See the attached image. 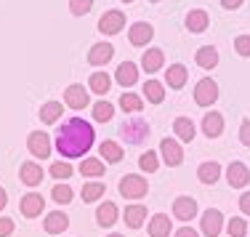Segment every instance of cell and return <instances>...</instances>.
Here are the masks:
<instances>
[{"instance_id":"cell-1","label":"cell","mask_w":250,"mask_h":237,"mask_svg":"<svg viewBox=\"0 0 250 237\" xmlns=\"http://www.w3.org/2000/svg\"><path fill=\"white\" fill-rule=\"evenodd\" d=\"M91 144H93V128L83 117L67 120L56 136V150L64 157H83V152L91 150Z\"/></svg>"},{"instance_id":"cell-2","label":"cell","mask_w":250,"mask_h":237,"mask_svg":"<svg viewBox=\"0 0 250 237\" xmlns=\"http://www.w3.org/2000/svg\"><path fill=\"white\" fill-rule=\"evenodd\" d=\"M146 192H149V187H146V179L139 173H130L125 176V179H120V194L128 200H141L146 197Z\"/></svg>"},{"instance_id":"cell-3","label":"cell","mask_w":250,"mask_h":237,"mask_svg":"<svg viewBox=\"0 0 250 237\" xmlns=\"http://www.w3.org/2000/svg\"><path fill=\"white\" fill-rule=\"evenodd\" d=\"M120 133L125 136L128 144H141V141L149 136V126H146V120H141V117H133V120H125L120 126Z\"/></svg>"},{"instance_id":"cell-4","label":"cell","mask_w":250,"mask_h":237,"mask_svg":"<svg viewBox=\"0 0 250 237\" xmlns=\"http://www.w3.org/2000/svg\"><path fill=\"white\" fill-rule=\"evenodd\" d=\"M218 99V86L213 80H200L197 88H194V102H197L200 107H210L213 102Z\"/></svg>"},{"instance_id":"cell-5","label":"cell","mask_w":250,"mask_h":237,"mask_svg":"<svg viewBox=\"0 0 250 237\" xmlns=\"http://www.w3.org/2000/svg\"><path fill=\"white\" fill-rule=\"evenodd\" d=\"M27 150L32 152L35 157H48L51 155V139H48V133H43V131H35V133H29V139H27Z\"/></svg>"},{"instance_id":"cell-6","label":"cell","mask_w":250,"mask_h":237,"mask_svg":"<svg viewBox=\"0 0 250 237\" xmlns=\"http://www.w3.org/2000/svg\"><path fill=\"white\" fill-rule=\"evenodd\" d=\"M226 179H229V187H234V189H242V187H248V181H250V171H248V165L245 163H229V168H226Z\"/></svg>"},{"instance_id":"cell-7","label":"cell","mask_w":250,"mask_h":237,"mask_svg":"<svg viewBox=\"0 0 250 237\" xmlns=\"http://www.w3.org/2000/svg\"><path fill=\"white\" fill-rule=\"evenodd\" d=\"M125 24V16H123V11H106L104 16L99 19V29L104 35H117L123 29Z\"/></svg>"},{"instance_id":"cell-8","label":"cell","mask_w":250,"mask_h":237,"mask_svg":"<svg viewBox=\"0 0 250 237\" xmlns=\"http://www.w3.org/2000/svg\"><path fill=\"white\" fill-rule=\"evenodd\" d=\"M160 152H163V160L170 165V168H176V165L184 163V152H181V147H178V141H173V139L160 141Z\"/></svg>"},{"instance_id":"cell-9","label":"cell","mask_w":250,"mask_h":237,"mask_svg":"<svg viewBox=\"0 0 250 237\" xmlns=\"http://www.w3.org/2000/svg\"><path fill=\"white\" fill-rule=\"evenodd\" d=\"M221 227H224V216H221V211L208 208L205 213H202V232H205L208 237H218Z\"/></svg>"},{"instance_id":"cell-10","label":"cell","mask_w":250,"mask_h":237,"mask_svg":"<svg viewBox=\"0 0 250 237\" xmlns=\"http://www.w3.org/2000/svg\"><path fill=\"white\" fill-rule=\"evenodd\" d=\"M173 216L181 218V221H192L197 216V203L192 197H176L173 203Z\"/></svg>"},{"instance_id":"cell-11","label":"cell","mask_w":250,"mask_h":237,"mask_svg":"<svg viewBox=\"0 0 250 237\" xmlns=\"http://www.w3.org/2000/svg\"><path fill=\"white\" fill-rule=\"evenodd\" d=\"M43 205H45V200H43V194H35V192H29L21 197V213L29 218H35V216H40V211H43Z\"/></svg>"},{"instance_id":"cell-12","label":"cell","mask_w":250,"mask_h":237,"mask_svg":"<svg viewBox=\"0 0 250 237\" xmlns=\"http://www.w3.org/2000/svg\"><path fill=\"white\" fill-rule=\"evenodd\" d=\"M112 56H115V48H112L109 43H99V45H93V48L88 51V62H91L93 67H101V64H106Z\"/></svg>"},{"instance_id":"cell-13","label":"cell","mask_w":250,"mask_h":237,"mask_svg":"<svg viewBox=\"0 0 250 237\" xmlns=\"http://www.w3.org/2000/svg\"><path fill=\"white\" fill-rule=\"evenodd\" d=\"M64 102H67L72 109H83V107H88V93L83 86H69L67 93H64Z\"/></svg>"},{"instance_id":"cell-14","label":"cell","mask_w":250,"mask_h":237,"mask_svg":"<svg viewBox=\"0 0 250 237\" xmlns=\"http://www.w3.org/2000/svg\"><path fill=\"white\" fill-rule=\"evenodd\" d=\"M202 131H205L208 139H216V136H221V131H224V117L218 115V112L205 115V120H202Z\"/></svg>"},{"instance_id":"cell-15","label":"cell","mask_w":250,"mask_h":237,"mask_svg":"<svg viewBox=\"0 0 250 237\" xmlns=\"http://www.w3.org/2000/svg\"><path fill=\"white\" fill-rule=\"evenodd\" d=\"M170 232H173V227H170V218L165 216V213L152 216V221H149V235L152 237H168Z\"/></svg>"},{"instance_id":"cell-16","label":"cell","mask_w":250,"mask_h":237,"mask_svg":"<svg viewBox=\"0 0 250 237\" xmlns=\"http://www.w3.org/2000/svg\"><path fill=\"white\" fill-rule=\"evenodd\" d=\"M117 83L120 86H133L136 80H139V67H136L133 62H123L120 67H117Z\"/></svg>"},{"instance_id":"cell-17","label":"cell","mask_w":250,"mask_h":237,"mask_svg":"<svg viewBox=\"0 0 250 237\" xmlns=\"http://www.w3.org/2000/svg\"><path fill=\"white\" fill-rule=\"evenodd\" d=\"M67 227H69V218L64 216V213L53 211V213H48V216H45V232H51V235H62Z\"/></svg>"},{"instance_id":"cell-18","label":"cell","mask_w":250,"mask_h":237,"mask_svg":"<svg viewBox=\"0 0 250 237\" xmlns=\"http://www.w3.org/2000/svg\"><path fill=\"white\" fill-rule=\"evenodd\" d=\"M96 221L101 224V227H112V224L117 221V205L115 203H101L99 205V211H96Z\"/></svg>"},{"instance_id":"cell-19","label":"cell","mask_w":250,"mask_h":237,"mask_svg":"<svg viewBox=\"0 0 250 237\" xmlns=\"http://www.w3.org/2000/svg\"><path fill=\"white\" fill-rule=\"evenodd\" d=\"M128 40L133 45H146L152 40V27L149 24H133L128 32Z\"/></svg>"},{"instance_id":"cell-20","label":"cell","mask_w":250,"mask_h":237,"mask_svg":"<svg viewBox=\"0 0 250 237\" xmlns=\"http://www.w3.org/2000/svg\"><path fill=\"white\" fill-rule=\"evenodd\" d=\"M21 181H24L27 187H38L40 181H43V171H40V165H35V163L21 165Z\"/></svg>"},{"instance_id":"cell-21","label":"cell","mask_w":250,"mask_h":237,"mask_svg":"<svg viewBox=\"0 0 250 237\" xmlns=\"http://www.w3.org/2000/svg\"><path fill=\"white\" fill-rule=\"evenodd\" d=\"M197 173H200V181H202V184H216L218 176H221V165L210 160V163H202V165H200Z\"/></svg>"},{"instance_id":"cell-22","label":"cell","mask_w":250,"mask_h":237,"mask_svg":"<svg viewBox=\"0 0 250 237\" xmlns=\"http://www.w3.org/2000/svg\"><path fill=\"white\" fill-rule=\"evenodd\" d=\"M163 51L160 48H149V51H144V56H141V64H144V69L146 72H157L160 67H163Z\"/></svg>"},{"instance_id":"cell-23","label":"cell","mask_w":250,"mask_h":237,"mask_svg":"<svg viewBox=\"0 0 250 237\" xmlns=\"http://www.w3.org/2000/svg\"><path fill=\"white\" fill-rule=\"evenodd\" d=\"M144 218H146L144 205H130V208H125V224H128L130 229H139L141 224H144Z\"/></svg>"},{"instance_id":"cell-24","label":"cell","mask_w":250,"mask_h":237,"mask_svg":"<svg viewBox=\"0 0 250 237\" xmlns=\"http://www.w3.org/2000/svg\"><path fill=\"white\" fill-rule=\"evenodd\" d=\"M168 86L170 88H184V83H187V78H189V72H187V67L184 64H173V67H168Z\"/></svg>"},{"instance_id":"cell-25","label":"cell","mask_w":250,"mask_h":237,"mask_svg":"<svg viewBox=\"0 0 250 237\" xmlns=\"http://www.w3.org/2000/svg\"><path fill=\"white\" fill-rule=\"evenodd\" d=\"M173 131H176V136L181 141H192L194 139V126H192V120H189V117H176Z\"/></svg>"},{"instance_id":"cell-26","label":"cell","mask_w":250,"mask_h":237,"mask_svg":"<svg viewBox=\"0 0 250 237\" xmlns=\"http://www.w3.org/2000/svg\"><path fill=\"white\" fill-rule=\"evenodd\" d=\"M101 157L106 160V163H120L123 160V150H120V144L117 141H101Z\"/></svg>"},{"instance_id":"cell-27","label":"cell","mask_w":250,"mask_h":237,"mask_svg":"<svg viewBox=\"0 0 250 237\" xmlns=\"http://www.w3.org/2000/svg\"><path fill=\"white\" fill-rule=\"evenodd\" d=\"M197 64L200 67H205V69H213L218 64V53L216 48H210V45H202V48L197 51Z\"/></svg>"},{"instance_id":"cell-28","label":"cell","mask_w":250,"mask_h":237,"mask_svg":"<svg viewBox=\"0 0 250 237\" xmlns=\"http://www.w3.org/2000/svg\"><path fill=\"white\" fill-rule=\"evenodd\" d=\"M80 173L83 176H91V179H96V176H104V163L96 157H88L80 163Z\"/></svg>"},{"instance_id":"cell-29","label":"cell","mask_w":250,"mask_h":237,"mask_svg":"<svg viewBox=\"0 0 250 237\" xmlns=\"http://www.w3.org/2000/svg\"><path fill=\"white\" fill-rule=\"evenodd\" d=\"M59 117H62V104H59V102H48V104L40 107V120H43V123H48V126H51V123H56Z\"/></svg>"},{"instance_id":"cell-30","label":"cell","mask_w":250,"mask_h":237,"mask_svg":"<svg viewBox=\"0 0 250 237\" xmlns=\"http://www.w3.org/2000/svg\"><path fill=\"white\" fill-rule=\"evenodd\" d=\"M187 27L192 29V32H202V29L208 27V14H205V11H189Z\"/></svg>"},{"instance_id":"cell-31","label":"cell","mask_w":250,"mask_h":237,"mask_svg":"<svg viewBox=\"0 0 250 237\" xmlns=\"http://www.w3.org/2000/svg\"><path fill=\"white\" fill-rule=\"evenodd\" d=\"M144 93H146V99H149L152 104H160L165 99V88L160 86L157 80H146V86H144Z\"/></svg>"},{"instance_id":"cell-32","label":"cell","mask_w":250,"mask_h":237,"mask_svg":"<svg viewBox=\"0 0 250 237\" xmlns=\"http://www.w3.org/2000/svg\"><path fill=\"white\" fill-rule=\"evenodd\" d=\"M109 86H112V80H109V75H106V72H93L91 75V91L106 93V91H109Z\"/></svg>"},{"instance_id":"cell-33","label":"cell","mask_w":250,"mask_h":237,"mask_svg":"<svg viewBox=\"0 0 250 237\" xmlns=\"http://www.w3.org/2000/svg\"><path fill=\"white\" fill-rule=\"evenodd\" d=\"M101 194H104V184H99V181L83 187V200H85V203H96Z\"/></svg>"},{"instance_id":"cell-34","label":"cell","mask_w":250,"mask_h":237,"mask_svg":"<svg viewBox=\"0 0 250 237\" xmlns=\"http://www.w3.org/2000/svg\"><path fill=\"white\" fill-rule=\"evenodd\" d=\"M112 115H115V109H112V104H106V102H99L96 107H93V117H96L99 123L112 120Z\"/></svg>"},{"instance_id":"cell-35","label":"cell","mask_w":250,"mask_h":237,"mask_svg":"<svg viewBox=\"0 0 250 237\" xmlns=\"http://www.w3.org/2000/svg\"><path fill=\"white\" fill-rule=\"evenodd\" d=\"M120 107L125 112H139L141 109V99L136 96V93H123V96H120Z\"/></svg>"},{"instance_id":"cell-36","label":"cell","mask_w":250,"mask_h":237,"mask_svg":"<svg viewBox=\"0 0 250 237\" xmlns=\"http://www.w3.org/2000/svg\"><path fill=\"white\" fill-rule=\"evenodd\" d=\"M139 165H141V171H146V173H154L157 171V155L154 152H144V155L139 157Z\"/></svg>"},{"instance_id":"cell-37","label":"cell","mask_w":250,"mask_h":237,"mask_svg":"<svg viewBox=\"0 0 250 237\" xmlns=\"http://www.w3.org/2000/svg\"><path fill=\"white\" fill-rule=\"evenodd\" d=\"M226 229H229V235H231V237H245V235H248V224H245V218H231Z\"/></svg>"},{"instance_id":"cell-38","label":"cell","mask_w":250,"mask_h":237,"mask_svg":"<svg viewBox=\"0 0 250 237\" xmlns=\"http://www.w3.org/2000/svg\"><path fill=\"white\" fill-rule=\"evenodd\" d=\"M51 194H53V200H56V203H69V200H72V189H69L67 184H56Z\"/></svg>"},{"instance_id":"cell-39","label":"cell","mask_w":250,"mask_h":237,"mask_svg":"<svg viewBox=\"0 0 250 237\" xmlns=\"http://www.w3.org/2000/svg\"><path fill=\"white\" fill-rule=\"evenodd\" d=\"M91 5H93V0H69V11H72L75 16L88 14V11H91Z\"/></svg>"},{"instance_id":"cell-40","label":"cell","mask_w":250,"mask_h":237,"mask_svg":"<svg viewBox=\"0 0 250 237\" xmlns=\"http://www.w3.org/2000/svg\"><path fill=\"white\" fill-rule=\"evenodd\" d=\"M51 176H56V179H69V176H72V168H69V163H53Z\"/></svg>"},{"instance_id":"cell-41","label":"cell","mask_w":250,"mask_h":237,"mask_svg":"<svg viewBox=\"0 0 250 237\" xmlns=\"http://www.w3.org/2000/svg\"><path fill=\"white\" fill-rule=\"evenodd\" d=\"M234 51L240 53V56H250V35H240V38L234 40Z\"/></svg>"},{"instance_id":"cell-42","label":"cell","mask_w":250,"mask_h":237,"mask_svg":"<svg viewBox=\"0 0 250 237\" xmlns=\"http://www.w3.org/2000/svg\"><path fill=\"white\" fill-rule=\"evenodd\" d=\"M240 141L245 147H250V120H242V126H240Z\"/></svg>"},{"instance_id":"cell-43","label":"cell","mask_w":250,"mask_h":237,"mask_svg":"<svg viewBox=\"0 0 250 237\" xmlns=\"http://www.w3.org/2000/svg\"><path fill=\"white\" fill-rule=\"evenodd\" d=\"M14 232V221L11 218H0V237H8Z\"/></svg>"},{"instance_id":"cell-44","label":"cell","mask_w":250,"mask_h":237,"mask_svg":"<svg viewBox=\"0 0 250 237\" xmlns=\"http://www.w3.org/2000/svg\"><path fill=\"white\" fill-rule=\"evenodd\" d=\"M240 211L245 213V216H250V192L240 194Z\"/></svg>"},{"instance_id":"cell-45","label":"cell","mask_w":250,"mask_h":237,"mask_svg":"<svg viewBox=\"0 0 250 237\" xmlns=\"http://www.w3.org/2000/svg\"><path fill=\"white\" fill-rule=\"evenodd\" d=\"M176 237H200L197 232H194V229H189V227H184V229H178L176 232Z\"/></svg>"},{"instance_id":"cell-46","label":"cell","mask_w":250,"mask_h":237,"mask_svg":"<svg viewBox=\"0 0 250 237\" xmlns=\"http://www.w3.org/2000/svg\"><path fill=\"white\" fill-rule=\"evenodd\" d=\"M221 5H224V8H240L242 0H221Z\"/></svg>"},{"instance_id":"cell-47","label":"cell","mask_w":250,"mask_h":237,"mask_svg":"<svg viewBox=\"0 0 250 237\" xmlns=\"http://www.w3.org/2000/svg\"><path fill=\"white\" fill-rule=\"evenodd\" d=\"M5 203H8V197H5V189H3V187H0V211H3V208H5Z\"/></svg>"},{"instance_id":"cell-48","label":"cell","mask_w":250,"mask_h":237,"mask_svg":"<svg viewBox=\"0 0 250 237\" xmlns=\"http://www.w3.org/2000/svg\"><path fill=\"white\" fill-rule=\"evenodd\" d=\"M109 237H125V235H109Z\"/></svg>"},{"instance_id":"cell-49","label":"cell","mask_w":250,"mask_h":237,"mask_svg":"<svg viewBox=\"0 0 250 237\" xmlns=\"http://www.w3.org/2000/svg\"><path fill=\"white\" fill-rule=\"evenodd\" d=\"M123 3H130V0H123Z\"/></svg>"},{"instance_id":"cell-50","label":"cell","mask_w":250,"mask_h":237,"mask_svg":"<svg viewBox=\"0 0 250 237\" xmlns=\"http://www.w3.org/2000/svg\"><path fill=\"white\" fill-rule=\"evenodd\" d=\"M152 3H157V0H152Z\"/></svg>"}]
</instances>
